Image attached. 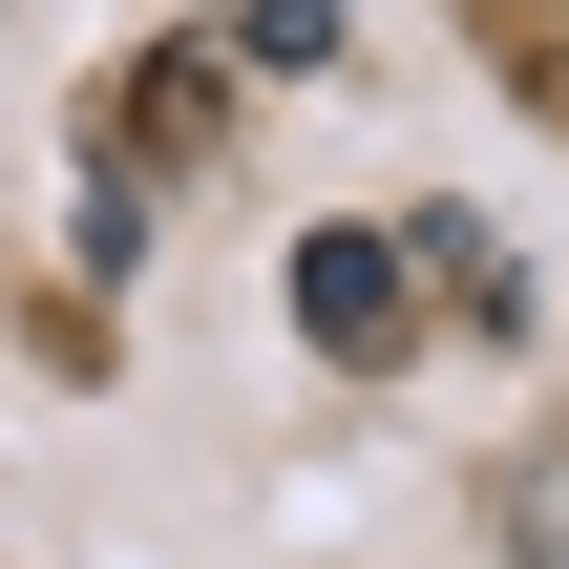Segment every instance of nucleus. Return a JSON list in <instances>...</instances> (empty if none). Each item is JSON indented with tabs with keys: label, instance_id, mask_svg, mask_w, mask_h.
<instances>
[{
	"label": "nucleus",
	"instance_id": "f257e3e1",
	"mask_svg": "<svg viewBox=\"0 0 569 569\" xmlns=\"http://www.w3.org/2000/svg\"><path fill=\"white\" fill-rule=\"evenodd\" d=\"M296 338L380 380V359L422 338V232H380V211H317V232H296Z\"/></svg>",
	"mask_w": 569,
	"mask_h": 569
},
{
	"label": "nucleus",
	"instance_id": "f03ea898",
	"mask_svg": "<svg viewBox=\"0 0 569 569\" xmlns=\"http://www.w3.org/2000/svg\"><path fill=\"white\" fill-rule=\"evenodd\" d=\"M507 549H528V569H569V486H549V507H528V528H507Z\"/></svg>",
	"mask_w": 569,
	"mask_h": 569
}]
</instances>
